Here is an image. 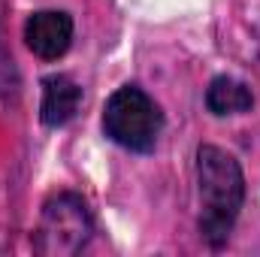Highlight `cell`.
Returning <instances> with one entry per match:
<instances>
[{"instance_id":"obj_1","label":"cell","mask_w":260,"mask_h":257,"mask_svg":"<svg viewBox=\"0 0 260 257\" xmlns=\"http://www.w3.org/2000/svg\"><path fill=\"white\" fill-rule=\"evenodd\" d=\"M197 182H200V233L212 248L230 239L236 215L245 200V179L239 160L218 145H200L197 151Z\"/></svg>"},{"instance_id":"obj_2","label":"cell","mask_w":260,"mask_h":257,"mask_svg":"<svg viewBox=\"0 0 260 257\" xmlns=\"http://www.w3.org/2000/svg\"><path fill=\"white\" fill-rule=\"evenodd\" d=\"M94 233V218L79 194L61 191L46 200L40 227L34 233V251L43 257H76Z\"/></svg>"},{"instance_id":"obj_3","label":"cell","mask_w":260,"mask_h":257,"mask_svg":"<svg viewBox=\"0 0 260 257\" xmlns=\"http://www.w3.org/2000/svg\"><path fill=\"white\" fill-rule=\"evenodd\" d=\"M164 127L157 103L136 85L118 88L103 109V130L112 142L130 151H151Z\"/></svg>"},{"instance_id":"obj_4","label":"cell","mask_w":260,"mask_h":257,"mask_svg":"<svg viewBox=\"0 0 260 257\" xmlns=\"http://www.w3.org/2000/svg\"><path fill=\"white\" fill-rule=\"evenodd\" d=\"M73 40V18L61 9H43L34 12L24 24V43L27 49L43 58V61H55L70 49Z\"/></svg>"},{"instance_id":"obj_5","label":"cell","mask_w":260,"mask_h":257,"mask_svg":"<svg viewBox=\"0 0 260 257\" xmlns=\"http://www.w3.org/2000/svg\"><path fill=\"white\" fill-rule=\"evenodd\" d=\"M82 100V88L70 79V76H49L43 82V103H40V118L49 127H61L67 124Z\"/></svg>"},{"instance_id":"obj_6","label":"cell","mask_w":260,"mask_h":257,"mask_svg":"<svg viewBox=\"0 0 260 257\" xmlns=\"http://www.w3.org/2000/svg\"><path fill=\"white\" fill-rule=\"evenodd\" d=\"M206 106L212 115H239L254 106V94L245 82L218 76V79H212V85L206 91Z\"/></svg>"},{"instance_id":"obj_7","label":"cell","mask_w":260,"mask_h":257,"mask_svg":"<svg viewBox=\"0 0 260 257\" xmlns=\"http://www.w3.org/2000/svg\"><path fill=\"white\" fill-rule=\"evenodd\" d=\"M18 97H21L18 67L12 61V55L6 52V46L0 43V103H18Z\"/></svg>"}]
</instances>
